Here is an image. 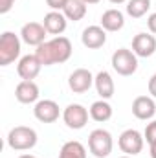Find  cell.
I'll list each match as a JSON object with an SVG mask.
<instances>
[{
  "mask_svg": "<svg viewBox=\"0 0 156 158\" xmlns=\"http://www.w3.org/2000/svg\"><path fill=\"white\" fill-rule=\"evenodd\" d=\"M63 13H64V17L68 20L77 22L81 19H84V15H86V4L83 0H68L64 9H63Z\"/></svg>",
  "mask_w": 156,
  "mask_h": 158,
  "instance_id": "20",
  "label": "cell"
},
{
  "mask_svg": "<svg viewBox=\"0 0 156 158\" xmlns=\"http://www.w3.org/2000/svg\"><path fill=\"white\" fill-rule=\"evenodd\" d=\"M114 142H112V134L105 129H96L90 132L88 136V149L96 158H107L112 153Z\"/></svg>",
  "mask_w": 156,
  "mask_h": 158,
  "instance_id": "4",
  "label": "cell"
},
{
  "mask_svg": "<svg viewBox=\"0 0 156 158\" xmlns=\"http://www.w3.org/2000/svg\"><path fill=\"white\" fill-rule=\"evenodd\" d=\"M59 158H86V149L81 142L72 140V142H66L61 147Z\"/></svg>",
  "mask_w": 156,
  "mask_h": 158,
  "instance_id": "21",
  "label": "cell"
},
{
  "mask_svg": "<svg viewBox=\"0 0 156 158\" xmlns=\"http://www.w3.org/2000/svg\"><path fill=\"white\" fill-rule=\"evenodd\" d=\"M151 9V0H129L127 2V15L132 19H142Z\"/></svg>",
  "mask_w": 156,
  "mask_h": 158,
  "instance_id": "22",
  "label": "cell"
},
{
  "mask_svg": "<svg viewBox=\"0 0 156 158\" xmlns=\"http://www.w3.org/2000/svg\"><path fill=\"white\" fill-rule=\"evenodd\" d=\"M13 4H15V0H0V13H2V15L7 13V11L13 7Z\"/></svg>",
  "mask_w": 156,
  "mask_h": 158,
  "instance_id": "25",
  "label": "cell"
},
{
  "mask_svg": "<svg viewBox=\"0 0 156 158\" xmlns=\"http://www.w3.org/2000/svg\"><path fill=\"white\" fill-rule=\"evenodd\" d=\"M37 132L31 127L26 125H17L7 132V145L13 151H30L37 145Z\"/></svg>",
  "mask_w": 156,
  "mask_h": 158,
  "instance_id": "2",
  "label": "cell"
},
{
  "mask_svg": "<svg viewBox=\"0 0 156 158\" xmlns=\"http://www.w3.org/2000/svg\"><path fill=\"white\" fill-rule=\"evenodd\" d=\"M94 86H96L97 94L101 96V99H110V98L114 96V90H116L114 79H112V76H110L107 70H101V72L94 77Z\"/></svg>",
  "mask_w": 156,
  "mask_h": 158,
  "instance_id": "17",
  "label": "cell"
},
{
  "mask_svg": "<svg viewBox=\"0 0 156 158\" xmlns=\"http://www.w3.org/2000/svg\"><path fill=\"white\" fill-rule=\"evenodd\" d=\"M83 2H84V4H86V6H92V4H97V2H99V0H83Z\"/></svg>",
  "mask_w": 156,
  "mask_h": 158,
  "instance_id": "28",
  "label": "cell"
},
{
  "mask_svg": "<svg viewBox=\"0 0 156 158\" xmlns=\"http://www.w3.org/2000/svg\"><path fill=\"white\" fill-rule=\"evenodd\" d=\"M132 114L138 119H151L156 114V103L153 98L149 96H138L134 101H132Z\"/></svg>",
  "mask_w": 156,
  "mask_h": 158,
  "instance_id": "15",
  "label": "cell"
},
{
  "mask_svg": "<svg viewBox=\"0 0 156 158\" xmlns=\"http://www.w3.org/2000/svg\"><path fill=\"white\" fill-rule=\"evenodd\" d=\"M81 42L88 50H97V48L105 46V42H107V31L101 26H88V28L83 30Z\"/></svg>",
  "mask_w": 156,
  "mask_h": 158,
  "instance_id": "12",
  "label": "cell"
},
{
  "mask_svg": "<svg viewBox=\"0 0 156 158\" xmlns=\"http://www.w3.org/2000/svg\"><path fill=\"white\" fill-rule=\"evenodd\" d=\"M40 68H42V64H40V61L37 59L35 53L33 55H24L17 64V74L20 76L22 81H33L40 74Z\"/></svg>",
  "mask_w": 156,
  "mask_h": 158,
  "instance_id": "11",
  "label": "cell"
},
{
  "mask_svg": "<svg viewBox=\"0 0 156 158\" xmlns=\"http://www.w3.org/2000/svg\"><path fill=\"white\" fill-rule=\"evenodd\" d=\"M94 85V76L90 70L86 68H77L70 74L68 77V86L74 94H84L90 90V86Z\"/></svg>",
  "mask_w": 156,
  "mask_h": 158,
  "instance_id": "9",
  "label": "cell"
},
{
  "mask_svg": "<svg viewBox=\"0 0 156 158\" xmlns=\"http://www.w3.org/2000/svg\"><path fill=\"white\" fill-rule=\"evenodd\" d=\"M149 94L156 99V74H153L149 79Z\"/></svg>",
  "mask_w": 156,
  "mask_h": 158,
  "instance_id": "27",
  "label": "cell"
},
{
  "mask_svg": "<svg viewBox=\"0 0 156 158\" xmlns=\"http://www.w3.org/2000/svg\"><path fill=\"white\" fill-rule=\"evenodd\" d=\"M119 158H134V156H129V155H125V156H119Z\"/></svg>",
  "mask_w": 156,
  "mask_h": 158,
  "instance_id": "31",
  "label": "cell"
},
{
  "mask_svg": "<svg viewBox=\"0 0 156 158\" xmlns=\"http://www.w3.org/2000/svg\"><path fill=\"white\" fill-rule=\"evenodd\" d=\"M46 35H48V31H46L44 24H39V22H28L20 30L22 42H26L28 46H35V48L40 46L42 42H46Z\"/></svg>",
  "mask_w": 156,
  "mask_h": 158,
  "instance_id": "8",
  "label": "cell"
},
{
  "mask_svg": "<svg viewBox=\"0 0 156 158\" xmlns=\"http://www.w3.org/2000/svg\"><path fill=\"white\" fill-rule=\"evenodd\" d=\"M18 158H37V156H33V155H20Z\"/></svg>",
  "mask_w": 156,
  "mask_h": 158,
  "instance_id": "30",
  "label": "cell"
},
{
  "mask_svg": "<svg viewBox=\"0 0 156 158\" xmlns=\"http://www.w3.org/2000/svg\"><path fill=\"white\" fill-rule=\"evenodd\" d=\"M66 2L68 0H46V4H48V7L51 11H63L64 6H66Z\"/></svg>",
  "mask_w": 156,
  "mask_h": 158,
  "instance_id": "24",
  "label": "cell"
},
{
  "mask_svg": "<svg viewBox=\"0 0 156 158\" xmlns=\"http://www.w3.org/2000/svg\"><path fill=\"white\" fill-rule=\"evenodd\" d=\"M88 116H90V112L79 103H72L63 110V121L66 123L68 129H74V131L83 129L88 123Z\"/></svg>",
  "mask_w": 156,
  "mask_h": 158,
  "instance_id": "7",
  "label": "cell"
},
{
  "mask_svg": "<svg viewBox=\"0 0 156 158\" xmlns=\"http://www.w3.org/2000/svg\"><path fill=\"white\" fill-rule=\"evenodd\" d=\"M33 114L35 118L42 121V123H53L59 119L61 114V109L59 105L53 101V99H40L35 103V109H33Z\"/></svg>",
  "mask_w": 156,
  "mask_h": 158,
  "instance_id": "10",
  "label": "cell"
},
{
  "mask_svg": "<svg viewBox=\"0 0 156 158\" xmlns=\"http://www.w3.org/2000/svg\"><path fill=\"white\" fill-rule=\"evenodd\" d=\"M147 26H149L151 33L156 35V13H151V15H149V19H147Z\"/></svg>",
  "mask_w": 156,
  "mask_h": 158,
  "instance_id": "26",
  "label": "cell"
},
{
  "mask_svg": "<svg viewBox=\"0 0 156 158\" xmlns=\"http://www.w3.org/2000/svg\"><path fill=\"white\" fill-rule=\"evenodd\" d=\"M110 4H125V2H129V0H109Z\"/></svg>",
  "mask_w": 156,
  "mask_h": 158,
  "instance_id": "29",
  "label": "cell"
},
{
  "mask_svg": "<svg viewBox=\"0 0 156 158\" xmlns=\"http://www.w3.org/2000/svg\"><path fill=\"white\" fill-rule=\"evenodd\" d=\"M90 118L97 123H105L112 118V107L107 99H99V101H94L90 105Z\"/></svg>",
  "mask_w": 156,
  "mask_h": 158,
  "instance_id": "19",
  "label": "cell"
},
{
  "mask_svg": "<svg viewBox=\"0 0 156 158\" xmlns=\"http://www.w3.org/2000/svg\"><path fill=\"white\" fill-rule=\"evenodd\" d=\"M132 52L138 57H151L156 52V37L151 33H138L132 39Z\"/></svg>",
  "mask_w": 156,
  "mask_h": 158,
  "instance_id": "13",
  "label": "cell"
},
{
  "mask_svg": "<svg viewBox=\"0 0 156 158\" xmlns=\"http://www.w3.org/2000/svg\"><path fill=\"white\" fill-rule=\"evenodd\" d=\"M110 64L119 76H123V77L132 76L138 70V55L129 48H119L112 53Z\"/></svg>",
  "mask_w": 156,
  "mask_h": 158,
  "instance_id": "3",
  "label": "cell"
},
{
  "mask_svg": "<svg viewBox=\"0 0 156 158\" xmlns=\"http://www.w3.org/2000/svg\"><path fill=\"white\" fill-rule=\"evenodd\" d=\"M42 24H44V28H46V31H48L50 35L59 37L61 33H64L66 24H68V19L64 17L63 11H50V13L44 15Z\"/></svg>",
  "mask_w": 156,
  "mask_h": 158,
  "instance_id": "14",
  "label": "cell"
},
{
  "mask_svg": "<svg viewBox=\"0 0 156 158\" xmlns=\"http://www.w3.org/2000/svg\"><path fill=\"white\" fill-rule=\"evenodd\" d=\"M15 98L17 101L30 105V103H37L39 101V86L35 81H20L15 88Z\"/></svg>",
  "mask_w": 156,
  "mask_h": 158,
  "instance_id": "16",
  "label": "cell"
},
{
  "mask_svg": "<svg viewBox=\"0 0 156 158\" xmlns=\"http://www.w3.org/2000/svg\"><path fill=\"white\" fill-rule=\"evenodd\" d=\"M72 52H74V48H72L70 39L59 35V37H53L51 40H46L40 46H37L35 55L42 66H51V64L66 63L72 57Z\"/></svg>",
  "mask_w": 156,
  "mask_h": 158,
  "instance_id": "1",
  "label": "cell"
},
{
  "mask_svg": "<svg viewBox=\"0 0 156 158\" xmlns=\"http://www.w3.org/2000/svg\"><path fill=\"white\" fill-rule=\"evenodd\" d=\"M143 138L147 140L149 145H154L156 143V119L151 121V123H147V127L143 131Z\"/></svg>",
  "mask_w": 156,
  "mask_h": 158,
  "instance_id": "23",
  "label": "cell"
},
{
  "mask_svg": "<svg viewBox=\"0 0 156 158\" xmlns=\"http://www.w3.org/2000/svg\"><path fill=\"white\" fill-rule=\"evenodd\" d=\"M20 37L13 31H4L0 37V66L11 64L20 55Z\"/></svg>",
  "mask_w": 156,
  "mask_h": 158,
  "instance_id": "5",
  "label": "cell"
},
{
  "mask_svg": "<svg viewBox=\"0 0 156 158\" xmlns=\"http://www.w3.org/2000/svg\"><path fill=\"white\" fill-rule=\"evenodd\" d=\"M125 26V15L119 9H107L101 15V28L105 31H119Z\"/></svg>",
  "mask_w": 156,
  "mask_h": 158,
  "instance_id": "18",
  "label": "cell"
},
{
  "mask_svg": "<svg viewBox=\"0 0 156 158\" xmlns=\"http://www.w3.org/2000/svg\"><path fill=\"white\" fill-rule=\"evenodd\" d=\"M143 140H145V138L142 136L140 131H136V129H127V131H123V132L119 134L117 145H119V149H121L125 155L136 156V155H140L142 149H143Z\"/></svg>",
  "mask_w": 156,
  "mask_h": 158,
  "instance_id": "6",
  "label": "cell"
}]
</instances>
